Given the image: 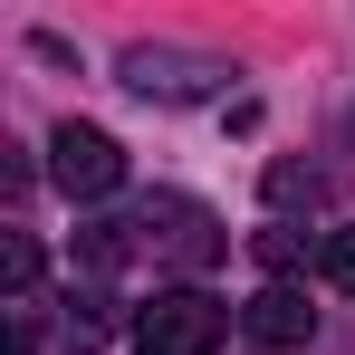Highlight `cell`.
Masks as SVG:
<instances>
[{
	"label": "cell",
	"mask_w": 355,
	"mask_h": 355,
	"mask_svg": "<svg viewBox=\"0 0 355 355\" xmlns=\"http://www.w3.org/2000/svg\"><path fill=\"white\" fill-rule=\"evenodd\" d=\"M125 231H135V250H154L164 269H211V259L231 250L221 211H211V202H192V192H144V211H135Z\"/></svg>",
	"instance_id": "obj_1"
},
{
	"label": "cell",
	"mask_w": 355,
	"mask_h": 355,
	"mask_svg": "<svg viewBox=\"0 0 355 355\" xmlns=\"http://www.w3.org/2000/svg\"><path fill=\"white\" fill-rule=\"evenodd\" d=\"M240 317L221 307V297L202 288H164L144 317H135V355H221V336H231Z\"/></svg>",
	"instance_id": "obj_2"
},
{
	"label": "cell",
	"mask_w": 355,
	"mask_h": 355,
	"mask_svg": "<svg viewBox=\"0 0 355 355\" xmlns=\"http://www.w3.org/2000/svg\"><path fill=\"white\" fill-rule=\"evenodd\" d=\"M125 87L135 96H211V87H231V58H211V49H173V39H144V49H125Z\"/></svg>",
	"instance_id": "obj_3"
},
{
	"label": "cell",
	"mask_w": 355,
	"mask_h": 355,
	"mask_svg": "<svg viewBox=\"0 0 355 355\" xmlns=\"http://www.w3.org/2000/svg\"><path fill=\"white\" fill-rule=\"evenodd\" d=\"M49 173H58L67 202H106V192L125 182V144L106 135V125H77V116H67L58 135H49Z\"/></svg>",
	"instance_id": "obj_4"
},
{
	"label": "cell",
	"mask_w": 355,
	"mask_h": 355,
	"mask_svg": "<svg viewBox=\"0 0 355 355\" xmlns=\"http://www.w3.org/2000/svg\"><path fill=\"white\" fill-rule=\"evenodd\" d=\"M307 327H317V307L279 279V288H259L250 307H240V336L250 346H269V355H288V346H307Z\"/></svg>",
	"instance_id": "obj_5"
},
{
	"label": "cell",
	"mask_w": 355,
	"mask_h": 355,
	"mask_svg": "<svg viewBox=\"0 0 355 355\" xmlns=\"http://www.w3.org/2000/svg\"><path fill=\"white\" fill-rule=\"evenodd\" d=\"M317 269H327V288L355 297V231H327V240H317Z\"/></svg>",
	"instance_id": "obj_6"
},
{
	"label": "cell",
	"mask_w": 355,
	"mask_h": 355,
	"mask_svg": "<svg viewBox=\"0 0 355 355\" xmlns=\"http://www.w3.org/2000/svg\"><path fill=\"white\" fill-rule=\"evenodd\" d=\"M0 269H10V297L29 307V279H39V250H29V231H10V240H0Z\"/></svg>",
	"instance_id": "obj_7"
},
{
	"label": "cell",
	"mask_w": 355,
	"mask_h": 355,
	"mask_svg": "<svg viewBox=\"0 0 355 355\" xmlns=\"http://www.w3.org/2000/svg\"><path fill=\"white\" fill-rule=\"evenodd\" d=\"M250 250H259V269H297V259H307V240H297L288 221H269V231L250 240Z\"/></svg>",
	"instance_id": "obj_8"
},
{
	"label": "cell",
	"mask_w": 355,
	"mask_h": 355,
	"mask_svg": "<svg viewBox=\"0 0 355 355\" xmlns=\"http://www.w3.org/2000/svg\"><path fill=\"white\" fill-rule=\"evenodd\" d=\"M67 336H77V355L106 336V297H96V288H77V307H67Z\"/></svg>",
	"instance_id": "obj_9"
}]
</instances>
